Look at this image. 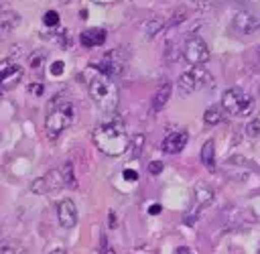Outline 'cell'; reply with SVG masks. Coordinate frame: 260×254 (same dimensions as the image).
Returning <instances> with one entry per match:
<instances>
[{"instance_id": "27", "label": "cell", "mask_w": 260, "mask_h": 254, "mask_svg": "<svg viewBox=\"0 0 260 254\" xmlns=\"http://www.w3.org/2000/svg\"><path fill=\"white\" fill-rule=\"evenodd\" d=\"M160 171H162V163H160V161H152V163L148 165V173H150V175H158Z\"/></svg>"}, {"instance_id": "1", "label": "cell", "mask_w": 260, "mask_h": 254, "mask_svg": "<svg viewBox=\"0 0 260 254\" xmlns=\"http://www.w3.org/2000/svg\"><path fill=\"white\" fill-rule=\"evenodd\" d=\"M93 144L98 146L100 152H104L108 156L124 154L128 150V144H130V138H128V132L124 128V122L116 118V120H110V122H104V124L95 126Z\"/></svg>"}, {"instance_id": "16", "label": "cell", "mask_w": 260, "mask_h": 254, "mask_svg": "<svg viewBox=\"0 0 260 254\" xmlns=\"http://www.w3.org/2000/svg\"><path fill=\"white\" fill-rule=\"evenodd\" d=\"M195 199H197V207L193 209V213H199L197 209H201V207H205V205H209L213 201V191L209 187H205V185H197L195 187Z\"/></svg>"}, {"instance_id": "24", "label": "cell", "mask_w": 260, "mask_h": 254, "mask_svg": "<svg viewBox=\"0 0 260 254\" xmlns=\"http://www.w3.org/2000/svg\"><path fill=\"white\" fill-rule=\"evenodd\" d=\"M43 22H45V26H57L59 24V14L55 10H49V12H45Z\"/></svg>"}, {"instance_id": "2", "label": "cell", "mask_w": 260, "mask_h": 254, "mask_svg": "<svg viewBox=\"0 0 260 254\" xmlns=\"http://www.w3.org/2000/svg\"><path fill=\"white\" fill-rule=\"evenodd\" d=\"M87 91H89V98L93 100V104L102 112H106V114L116 112L118 102H120V93H118V85L114 83L112 77H108L95 69V73L87 81Z\"/></svg>"}, {"instance_id": "6", "label": "cell", "mask_w": 260, "mask_h": 254, "mask_svg": "<svg viewBox=\"0 0 260 254\" xmlns=\"http://www.w3.org/2000/svg\"><path fill=\"white\" fill-rule=\"evenodd\" d=\"M183 57H185V61L189 65L199 67V65L209 61V47H207V43L201 37L189 35L185 39V45H183Z\"/></svg>"}, {"instance_id": "21", "label": "cell", "mask_w": 260, "mask_h": 254, "mask_svg": "<svg viewBox=\"0 0 260 254\" xmlns=\"http://www.w3.org/2000/svg\"><path fill=\"white\" fill-rule=\"evenodd\" d=\"M142 144H144V134H136V136L132 138V142L128 144V146H132V158L140 156V152H142Z\"/></svg>"}, {"instance_id": "14", "label": "cell", "mask_w": 260, "mask_h": 254, "mask_svg": "<svg viewBox=\"0 0 260 254\" xmlns=\"http://www.w3.org/2000/svg\"><path fill=\"white\" fill-rule=\"evenodd\" d=\"M18 24H20L18 12H2L0 14V39L8 37Z\"/></svg>"}, {"instance_id": "31", "label": "cell", "mask_w": 260, "mask_h": 254, "mask_svg": "<svg viewBox=\"0 0 260 254\" xmlns=\"http://www.w3.org/2000/svg\"><path fill=\"white\" fill-rule=\"evenodd\" d=\"M148 213H150V215H156V213H160V205H158V203L150 205V207H148Z\"/></svg>"}, {"instance_id": "20", "label": "cell", "mask_w": 260, "mask_h": 254, "mask_svg": "<svg viewBox=\"0 0 260 254\" xmlns=\"http://www.w3.org/2000/svg\"><path fill=\"white\" fill-rule=\"evenodd\" d=\"M162 26H165V22H162L160 18H152V20H148V22L144 24V33H146L148 39H152L154 35H158V33L162 30Z\"/></svg>"}, {"instance_id": "28", "label": "cell", "mask_w": 260, "mask_h": 254, "mask_svg": "<svg viewBox=\"0 0 260 254\" xmlns=\"http://www.w3.org/2000/svg\"><path fill=\"white\" fill-rule=\"evenodd\" d=\"M185 20V10H179L177 14H175V18H171L169 20V24L167 26H175V24H179V22H183Z\"/></svg>"}, {"instance_id": "36", "label": "cell", "mask_w": 260, "mask_h": 254, "mask_svg": "<svg viewBox=\"0 0 260 254\" xmlns=\"http://www.w3.org/2000/svg\"><path fill=\"white\" fill-rule=\"evenodd\" d=\"M238 2H248V0H238Z\"/></svg>"}, {"instance_id": "30", "label": "cell", "mask_w": 260, "mask_h": 254, "mask_svg": "<svg viewBox=\"0 0 260 254\" xmlns=\"http://www.w3.org/2000/svg\"><path fill=\"white\" fill-rule=\"evenodd\" d=\"M124 179L126 181H136L138 179V173L134 169H124Z\"/></svg>"}, {"instance_id": "19", "label": "cell", "mask_w": 260, "mask_h": 254, "mask_svg": "<svg viewBox=\"0 0 260 254\" xmlns=\"http://www.w3.org/2000/svg\"><path fill=\"white\" fill-rule=\"evenodd\" d=\"M221 118H223V114H221V108H219V106H211V108H207L205 114H203V120H205V124H209V126L219 124Z\"/></svg>"}, {"instance_id": "17", "label": "cell", "mask_w": 260, "mask_h": 254, "mask_svg": "<svg viewBox=\"0 0 260 254\" xmlns=\"http://www.w3.org/2000/svg\"><path fill=\"white\" fill-rule=\"evenodd\" d=\"M199 156H201V163H203L209 171L215 169V146H213V140H207V142L201 146Z\"/></svg>"}, {"instance_id": "37", "label": "cell", "mask_w": 260, "mask_h": 254, "mask_svg": "<svg viewBox=\"0 0 260 254\" xmlns=\"http://www.w3.org/2000/svg\"><path fill=\"white\" fill-rule=\"evenodd\" d=\"M0 93H2V87H0Z\"/></svg>"}, {"instance_id": "12", "label": "cell", "mask_w": 260, "mask_h": 254, "mask_svg": "<svg viewBox=\"0 0 260 254\" xmlns=\"http://www.w3.org/2000/svg\"><path fill=\"white\" fill-rule=\"evenodd\" d=\"M234 26L242 33H252L256 28H260V14H248V12H240L234 18Z\"/></svg>"}, {"instance_id": "25", "label": "cell", "mask_w": 260, "mask_h": 254, "mask_svg": "<svg viewBox=\"0 0 260 254\" xmlns=\"http://www.w3.org/2000/svg\"><path fill=\"white\" fill-rule=\"evenodd\" d=\"M43 61H45V53H32L30 55V59H28V65H30V69H39L41 65H43Z\"/></svg>"}, {"instance_id": "7", "label": "cell", "mask_w": 260, "mask_h": 254, "mask_svg": "<svg viewBox=\"0 0 260 254\" xmlns=\"http://www.w3.org/2000/svg\"><path fill=\"white\" fill-rule=\"evenodd\" d=\"M61 187H67L61 169H53V171H49L45 177L35 179L32 185H30L32 193H37V195H43V193H47V191H57V189H61Z\"/></svg>"}, {"instance_id": "23", "label": "cell", "mask_w": 260, "mask_h": 254, "mask_svg": "<svg viewBox=\"0 0 260 254\" xmlns=\"http://www.w3.org/2000/svg\"><path fill=\"white\" fill-rule=\"evenodd\" d=\"M246 134H248L250 138H256V136L260 134V116H258V118H254V120L246 126Z\"/></svg>"}, {"instance_id": "11", "label": "cell", "mask_w": 260, "mask_h": 254, "mask_svg": "<svg viewBox=\"0 0 260 254\" xmlns=\"http://www.w3.org/2000/svg\"><path fill=\"white\" fill-rule=\"evenodd\" d=\"M57 217H59L61 228L71 230L77 224V207H75V203L71 199H61L59 205H57Z\"/></svg>"}, {"instance_id": "26", "label": "cell", "mask_w": 260, "mask_h": 254, "mask_svg": "<svg viewBox=\"0 0 260 254\" xmlns=\"http://www.w3.org/2000/svg\"><path fill=\"white\" fill-rule=\"evenodd\" d=\"M28 91H30L32 96H43V91H45L43 81H39V83H30V85H28Z\"/></svg>"}, {"instance_id": "35", "label": "cell", "mask_w": 260, "mask_h": 254, "mask_svg": "<svg viewBox=\"0 0 260 254\" xmlns=\"http://www.w3.org/2000/svg\"><path fill=\"white\" fill-rule=\"evenodd\" d=\"M110 224H112V228H114V224H116V217H114V213H110Z\"/></svg>"}, {"instance_id": "10", "label": "cell", "mask_w": 260, "mask_h": 254, "mask_svg": "<svg viewBox=\"0 0 260 254\" xmlns=\"http://www.w3.org/2000/svg\"><path fill=\"white\" fill-rule=\"evenodd\" d=\"M187 140H189V134L187 130H173L165 136L162 140V150L167 154H179L185 146H187Z\"/></svg>"}, {"instance_id": "38", "label": "cell", "mask_w": 260, "mask_h": 254, "mask_svg": "<svg viewBox=\"0 0 260 254\" xmlns=\"http://www.w3.org/2000/svg\"><path fill=\"white\" fill-rule=\"evenodd\" d=\"M258 93H260V89H258Z\"/></svg>"}, {"instance_id": "4", "label": "cell", "mask_w": 260, "mask_h": 254, "mask_svg": "<svg viewBox=\"0 0 260 254\" xmlns=\"http://www.w3.org/2000/svg\"><path fill=\"white\" fill-rule=\"evenodd\" d=\"M221 108L232 116H248L254 108V98L240 87H230L221 96Z\"/></svg>"}, {"instance_id": "3", "label": "cell", "mask_w": 260, "mask_h": 254, "mask_svg": "<svg viewBox=\"0 0 260 254\" xmlns=\"http://www.w3.org/2000/svg\"><path fill=\"white\" fill-rule=\"evenodd\" d=\"M75 120V106L69 100H63L57 96L49 104V112L45 118V130L49 138H57L65 128H69Z\"/></svg>"}, {"instance_id": "33", "label": "cell", "mask_w": 260, "mask_h": 254, "mask_svg": "<svg viewBox=\"0 0 260 254\" xmlns=\"http://www.w3.org/2000/svg\"><path fill=\"white\" fill-rule=\"evenodd\" d=\"M51 254H67V250H65V248H55Z\"/></svg>"}, {"instance_id": "34", "label": "cell", "mask_w": 260, "mask_h": 254, "mask_svg": "<svg viewBox=\"0 0 260 254\" xmlns=\"http://www.w3.org/2000/svg\"><path fill=\"white\" fill-rule=\"evenodd\" d=\"M104 254H114V250H112L108 244H104Z\"/></svg>"}, {"instance_id": "18", "label": "cell", "mask_w": 260, "mask_h": 254, "mask_svg": "<svg viewBox=\"0 0 260 254\" xmlns=\"http://www.w3.org/2000/svg\"><path fill=\"white\" fill-rule=\"evenodd\" d=\"M0 254H26V248L18 240H2Z\"/></svg>"}, {"instance_id": "9", "label": "cell", "mask_w": 260, "mask_h": 254, "mask_svg": "<svg viewBox=\"0 0 260 254\" xmlns=\"http://www.w3.org/2000/svg\"><path fill=\"white\" fill-rule=\"evenodd\" d=\"M120 53L122 51H112V53H108L102 61H100V65H95V69L98 71H102L104 75H108V77H118V75H122V71H124V67H126V61H124V57H120Z\"/></svg>"}, {"instance_id": "32", "label": "cell", "mask_w": 260, "mask_h": 254, "mask_svg": "<svg viewBox=\"0 0 260 254\" xmlns=\"http://www.w3.org/2000/svg\"><path fill=\"white\" fill-rule=\"evenodd\" d=\"M177 254H195L191 248H187V246H179L177 248Z\"/></svg>"}, {"instance_id": "5", "label": "cell", "mask_w": 260, "mask_h": 254, "mask_svg": "<svg viewBox=\"0 0 260 254\" xmlns=\"http://www.w3.org/2000/svg\"><path fill=\"white\" fill-rule=\"evenodd\" d=\"M209 83H211V75L201 65L199 67H193V69H189L185 73H181L179 75V81H177L181 96H189V93H193L197 89L207 87Z\"/></svg>"}, {"instance_id": "22", "label": "cell", "mask_w": 260, "mask_h": 254, "mask_svg": "<svg viewBox=\"0 0 260 254\" xmlns=\"http://www.w3.org/2000/svg\"><path fill=\"white\" fill-rule=\"evenodd\" d=\"M61 171H63V177H65L67 187H75V177H73V167H71V163H65V165L61 167Z\"/></svg>"}, {"instance_id": "29", "label": "cell", "mask_w": 260, "mask_h": 254, "mask_svg": "<svg viewBox=\"0 0 260 254\" xmlns=\"http://www.w3.org/2000/svg\"><path fill=\"white\" fill-rule=\"evenodd\" d=\"M63 69H65V67H63V61H55V63L51 65V73H53V75H61Z\"/></svg>"}, {"instance_id": "13", "label": "cell", "mask_w": 260, "mask_h": 254, "mask_svg": "<svg viewBox=\"0 0 260 254\" xmlns=\"http://www.w3.org/2000/svg\"><path fill=\"white\" fill-rule=\"evenodd\" d=\"M106 41V30L104 28H87L79 35V43L85 47V49H91V47H100L104 45Z\"/></svg>"}, {"instance_id": "8", "label": "cell", "mask_w": 260, "mask_h": 254, "mask_svg": "<svg viewBox=\"0 0 260 254\" xmlns=\"http://www.w3.org/2000/svg\"><path fill=\"white\" fill-rule=\"evenodd\" d=\"M22 67L10 59L0 61V87L2 89H12L18 85V81L22 79Z\"/></svg>"}, {"instance_id": "15", "label": "cell", "mask_w": 260, "mask_h": 254, "mask_svg": "<svg viewBox=\"0 0 260 254\" xmlns=\"http://www.w3.org/2000/svg\"><path fill=\"white\" fill-rule=\"evenodd\" d=\"M171 91H173V85H171L169 81L160 83V87L156 89V93H154V98H152V112H160V110L167 106V102H169V98H171Z\"/></svg>"}]
</instances>
